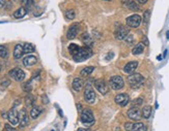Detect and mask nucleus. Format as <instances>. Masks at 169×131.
<instances>
[{
    "label": "nucleus",
    "mask_w": 169,
    "mask_h": 131,
    "mask_svg": "<svg viewBox=\"0 0 169 131\" xmlns=\"http://www.w3.org/2000/svg\"><path fill=\"white\" fill-rule=\"evenodd\" d=\"M34 102V97L31 96V95H28L26 98H25V103H26L27 106H32Z\"/></svg>",
    "instance_id": "30"
},
{
    "label": "nucleus",
    "mask_w": 169,
    "mask_h": 131,
    "mask_svg": "<svg viewBox=\"0 0 169 131\" xmlns=\"http://www.w3.org/2000/svg\"><path fill=\"white\" fill-rule=\"evenodd\" d=\"M91 55H92V52L89 47H80L79 51H78L73 57H74L75 61L81 62V61H84V60L88 59Z\"/></svg>",
    "instance_id": "1"
},
{
    "label": "nucleus",
    "mask_w": 169,
    "mask_h": 131,
    "mask_svg": "<svg viewBox=\"0 0 169 131\" xmlns=\"http://www.w3.org/2000/svg\"><path fill=\"white\" fill-rule=\"evenodd\" d=\"M52 131H54V130H52Z\"/></svg>",
    "instance_id": "46"
},
{
    "label": "nucleus",
    "mask_w": 169,
    "mask_h": 131,
    "mask_svg": "<svg viewBox=\"0 0 169 131\" xmlns=\"http://www.w3.org/2000/svg\"><path fill=\"white\" fill-rule=\"evenodd\" d=\"M114 100L116 104L120 105V106H126L129 103V101H130V97H129V95L126 94V93H120V94L115 96Z\"/></svg>",
    "instance_id": "12"
},
{
    "label": "nucleus",
    "mask_w": 169,
    "mask_h": 131,
    "mask_svg": "<svg viewBox=\"0 0 169 131\" xmlns=\"http://www.w3.org/2000/svg\"><path fill=\"white\" fill-rule=\"evenodd\" d=\"M26 14H27V9L25 8V7H20L19 9H17V11L14 12V18H16V19H21V18L26 16Z\"/></svg>",
    "instance_id": "21"
},
{
    "label": "nucleus",
    "mask_w": 169,
    "mask_h": 131,
    "mask_svg": "<svg viewBox=\"0 0 169 131\" xmlns=\"http://www.w3.org/2000/svg\"><path fill=\"white\" fill-rule=\"evenodd\" d=\"M125 128L127 131H146L147 128L143 123H126Z\"/></svg>",
    "instance_id": "6"
},
{
    "label": "nucleus",
    "mask_w": 169,
    "mask_h": 131,
    "mask_svg": "<svg viewBox=\"0 0 169 131\" xmlns=\"http://www.w3.org/2000/svg\"><path fill=\"white\" fill-rule=\"evenodd\" d=\"M9 77H12L14 80H18V82H22V80L25 79V72L20 68H14V69L9 70Z\"/></svg>",
    "instance_id": "9"
},
{
    "label": "nucleus",
    "mask_w": 169,
    "mask_h": 131,
    "mask_svg": "<svg viewBox=\"0 0 169 131\" xmlns=\"http://www.w3.org/2000/svg\"><path fill=\"white\" fill-rule=\"evenodd\" d=\"M126 22H127L128 26L131 27V28H138L140 26L141 22H142V18L139 15H133V16L127 18Z\"/></svg>",
    "instance_id": "5"
},
{
    "label": "nucleus",
    "mask_w": 169,
    "mask_h": 131,
    "mask_svg": "<svg viewBox=\"0 0 169 131\" xmlns=\"http://www.w3.org/2000/svg\"><path fill=\"white\" fill-rule=\"evenodd\" d=\"M24 54V46L21 44H16V47H15L14 49V58L16 60L20 59L22 56H23Z\"/></svg>",
    "instance_id": "18"
},
{
    "label": "nucleus",
    "mask_w": 169,
    "mask_h": 131,
    "mask_svg": "<svg viewBox=\"0 0 169 131\" xmlns=\"http://www.w3.org/2000/svg\"><path fill=\"white\" fill-rule=\"evenodd\" d=\"M143 44H144V46H147L148 44V41H147V38H146V37H143V42H142Z\"/></svg>",
    "instance_id": "39"
},
{
    "label": "nucleus",
    "mask_w": 169,
    "mask_h": 131,
    "mask_svg": "<svg viewBox=\"0 0 169 131\" xmlns=\"http://www.w3.org/2000/svg\"><path fill=\"white\" fill-rule=\"evenodd\" d=\"M126 5H127L129 8L131 9V11H139V6H138V4L134 2L133 0H128V2L126 3Z\"/></svg>",
    "instance_id": "24"
},
{
    "label": "nucleus",
    "mask_w": 169,
    "mask_h": 131,
    "mask_svg": "<svg viewBox=\"0 0 169 131\" xmlns=\"http://www.w3.org/2000/svg\"><path fill=\"white\" fill-rule=\"evenodd\" d=\"M7 119L12 126H16L19 124V113L17 112L16 107H12L9 113H7Z\"/></svg>",
    "instance_id": "8"
},
{
    "label": "nucleus",
    "mask_w": 169,
    "mask_h": 131,
    "mask_svg": "<svg viewBox=\"0 0 169 131\" xmlns=\"http://www.w3.org/2000/svg\"><path fill=\"white\" fill-rule=\"evenodd\" d=\"M141 115H142V118L148 119L150 117V115H152V106L146 105V106L143 107L142 110H141Z\"/></svg>",
    "instance_id": "22"
},
{
    "label": "nucleus",
    "mask_w": 169,
    "mask_h": 131,
    "mask_svg": "<svg viewBox=\"0 0 169 131\" xmlns=\"http://www.w3.org/2000/svg\"><path fill=\"white\" fill-rule=\"evenodd\" d=\"M81 122L85 126H92L95 124V117L90 110H84L81 113Z\"/></svg>",
    "instance_id": "3"
},
{
    "label": "nucleus",
    "mask_w": 169,
    "mask_h": 131,
    "mask_svg": "<svg viewBox=\"0 0 169 131\" xmlns=\"http://www.w3.org/2000/svg\"><path fill=\"white\" fill-rule=\"evenodd\" d=\"M42 113H43V108L41 106H33L32 110H30V117H31L32 119H36V118L40 117V115H41Z\"/></svg>",
    "instance_id": "20"
},
{
    "label": "nucleus",
    "mask_w": 169,
    "mask_h": 131,
    "mask_svg": "<svg viewBox=\"0 0 169 131\" xmlns=\"http://www.w3.org/2000/svg\"><path fill=\"white\" fill-rule=\"evenodd\" d=\"M84 100L87 103H93L95 101V92L90 85H87L84 90Z\"/></svg>",
    "instance_id": "7"
},
{
    "label": "nucleus",
    "mask_w": 169,
    "mask_h": 131,
    "mask_svg": "<svg viewBox=\"0 0 169 131\" xmlns=\"http://www.w3.org/2000/svg\"><path fill=\"white\" fill-rule=\"evenodd\" d=\"M77 131H89V130H86V129H83V128H80V129H78Z\"/></svg>",
    "instance_id": "42"
},
{
    "label": "nucleus",
    "mask_w": 169,
    "mask_h": 131,
    "mask_svg": "<svg viewBox=\"0 0 169 131\" xmlns=\"http://www.w3.org/2000/svg\"><path fill=\"white\" fill-rule=\"evenodd\" d=\"M136 1L138 2V3H140V4H144L147 2V0H136Z\"/></svg>",
    "instance_id": "38"
},
{
    "label": "nucleus",
    "mask_w": 169,
    "mask_h": 131,
    "mask_svg": "<svg viewBox=\"0 0 169 131\" xmlns=\"http://www.w3.org/2000/svg\"><path fill=\"white\" fill-rule=\"evenodd\" d=\"M5 5V0H0V8Z\"/></svg>",
    "instance_id": "37"
},
{
    "label": "nucleus",
    "mask_w": 169,
    "mask_h": 131,
    "mask_svg": "<svg viewBox=\"0 0 169 131\" xmlns=\"http://www.w3.org/2000/svg\"><path fill=\"white\" fill-rule=\"evenodd\" d=\"M3 131H16V129H15V128L12 127V125L5 124V125H4V130Z\"/></svg>",
    "instance_id": "33"
},
{
    "label": "nucleus",
    "mask_w": 169,
    "mask_h": 131,
    "mask_svg": "<svg viewBox=\"0 0 169 131\" xmlns=\"http://www.w3.org/2000/svg\"><path fill=\"white\" fill-rule=\"evenodd\" d=\"M126 41L128 42V44H132L133 42V35H128L127 37H126Z\"/></svg>",
    "instance_id": "35"
},
{
    "label": "nucleus",
    "mask_w": 169,
    "mask_h": 131,
    "mask_svg": "<svg viewBox=\"0 0 169 131\" xmlns=\"http://www.w3.org/2000/svg\"><path fill=\"white\" fill-rule=\"evenodd\" d=\"M105 1H111V0H105Z\"/></svg>",
    "instance_id": "45"
},
{
    "label": "nucleus",
    "mask_w": 169,
    "mask_h": 131,
    "mask_svg": "<svg viewBox=\"0 0 169 131\" xmlns=\"http://www.w3.org/2000/svg\"><path fill=\"white\" fill-rule=\"evenodd\" d=\"M142 102H143L142 98H138V99H136L135 101L133 102V107H137V106H139V105L142 104Z\"/></svg>",
    "instance_id": "31"
},
{
    "label": "nucleus",
    "mask_w": 169,
    "mask_h": 131,
    "mask_svg": "<svg viewBox=\"0 0 169 131\" xmlns=\"http://www.w3.org/2000/svg\"><path fill=\"white\" fill-rule=\"evenodd\" d=\"M79 49H80V47L77 46V44H72L69 46V51L71 54H72V56H74V55L79 51Z\"/></svg>",
    "instance_id": "28"
},
{
    "label": "nucleus",
    "mask_w": 169,
    "mask_h": 131,
    "mask_svg": "<svg viewBox=\"0 0 169 131\" xmlns=\"http://www.w3.org/2000/svg\"><path fill=\"white\" fill-rule=\"evenodd\" d=\"M43 101H44V103H48V101H49V100L47 99L46 96H43Z\"/></svg>",
    "instance_id": "40"
},
{
    "label": "nucleus",
    "mask_w": 169,
    "mask_h": 131,
    "mask_svg": "<svg viewBox=\"0 0 169 131\" xmlns=\"http://www.w3.org/2000/svg\"><path fill=\"white\" fill-rule=\"evenodd\" d=\"M95 89L99 91L101 94H103V95H105V94H107L108 93V86L107 84L104 82V80H97V82L95 83Z\"/></svg>",
    "instance_id": "15"
},
{
    "label": "nucleus",
    "mask_w": 169,
    "mask_h": 131,
    "mask_svg": "<svg viewBox=\"0 0 169 131\" xmlns=\"http://www.w3.org/2000/svg\"><path fill=\"white\" fill-rule=\"evenodd\" d=\"M22 3H23L24 7L26 8V7L31 6V4L33 3V0H23V2H22Z\"/></svg>",
    "instance_id": "32"
},
{
    "label": "nucleus",
    "mask_w": 169,
    "mask_h": 131,
    "mask_svg": "<svg viewBox=\"0 0 169 131\" xmlns=\"http://www.w3.org/2000/svg\"><path fill=\"white\" fill-rule=\"evenodd\" d=\"M109 86L111 89H113V90H119L125 86V82H123V79L122 77H119V75H114V77H110Z\"/></svg>",
    "instance_id": "4"
},
{
    "label": "nucleus",
    "mask_w": 169,
    "mask_h": 131,
    "mask_svg": "<svg viewBox=\"0 0 169 131\" xmlns=\"http://www.w3.org/2000/svg\"><path fill=\"white\" fill-rule=\"evenodd\" d=\"M37 62V58L33 56V55H28L23 59V64L26 67H30V66H33L34 64H36Z\"/></svg>",
    "instance_id": "17"
},
{
    "label": "nucleus",
    "mask_w": 169,
    "mask_h": 131,
    "mask_svg": "<svg viewBox=\"0 0 169 131\" xmlns=\"http://www.w3.org/2000/svg\"><path fill=\"white\" fill-rule=\"evenodd\" d=\"M75 17H76V12H75L74 9H69V11H65V18L67 20H74Z\"/></svg>",
    "instance_id": "29"
},
{
    "label": "nucleus",
    "mask_w": 169,
    "mask_h": 131,
    "mask_svg": "<svg viewBox=\"0 0 169 131\" xmlns=\"http://www.w3.org/2000/svg\"><path fill=\"white\" fill-rule=\"evenodd\" d=\"M144 51V44H142V42H139L138 44H136L134 49L132 50V53L133 55H139L141 53H143Z\"/></svg>",
    "instance_id": "23"
},
{
    "label": "nucleus",
    "mask_w": 169,
    "mask_h": 131,
    "mask_svg": "<svg viewBox=\"0 0 169 131\" xmlns=\"http://www.w3.org/2000/svg\"><path fill=\"white\" fill-rule=\"evenodd\" d=\"M143 16H144V20H143V21H144L145 24H147L148 23V19H150V11H144V15H143Z\"/></svg>",
    "instance_id": "34"
},
{
    "label": "nucleus",
    "mask_w": 169,
    "mask_h": 131,
    "mask_svg": "<svg viewBox=\"0 0 169 131\" xmlns=\"http://www.w3.org/2000/svg\"><path fill=\"white\" fill-rule=\"evenodd\" d=\"M77 107H78V110H82V105L80 104V103H78V104H77Z\"/></svg>",
    "instance_id": "41"
},
{
    "label": "nucleus",
    "mask_w": 169,
    "mask_h": 131,
    "mask_svg": "<svg viewBox=\"0 0 169 131\" xmlns=\"http://www.w3.org/2000/svg\"><path fill=\"white\" fill-rule=\"evenodd\" d=\"M19 123H20V127L21 128L26 127L29 123V118H28V115H27V112L25 108L21 110L19 113Z\"/></svg>",
    "instance_id": "14"
},
{
    "label": "nucleus",
    "mask_w": 169,
    "mask_h": 131,
    "mask_svg": "<svg viewBox=\"0 0 169 131\" xmlns=\"http://www.w3.org/2000/svg\"><path fill=\"white\" fill-rule=\"evenodd\" d=\"M16 1H18V2H23V0H16Z\"/></svg>",
    "instance_id": "43"
},
{
    "label": "nucleus",
    "mask_w": 169,
    "mask_h": 131,
    "mask_svg": "<svg viewBox=\"0 0 169 131\" xmlns=\"http://www.w3.org/2000/svg\"><path fill=\"white\" fill-rule=\"evenodd\" d=\"M80 31V24L79 23H75L73 24L72 26L70 27L69 30L67 32V39H74L75 37L78 35V32Z\"/></svg>",
    "instance_id": "11"
},
{
    "label": "nucleus",
    "mask_w": 169,
    "mask_h": 131,
    "mask_svg": "<svg viewBox=\"0 0 169 131\" xmlns=\"http://www.w3.org/2000/svg\"><path fill=\"white\" fill-rule=\"evenodd\" d=\"M24 53H26V54H30V53H33L35 51L33 44H24Z\"/></svg>",
    "instance_id": "26"
},
{
    "label": "nucleus",
    "mask_w": 169,
    "mask_h": 131,
    "mask_svg": "<svg viewBox=\"0 0 169 131\" xmlns=\"http://www.w3.org/2000/svg\"><path fill=\"white\" fill-rule=\"evenodd\" d=\"M1 85L3 86V87H6V86H9V80H6V79L1 80Z\"/></svg>",
    "instance_id": "36"
},
{
    "label": "nucleus",
    "mask_w": 169,
    "mask_h": 131,
    "mask_svg": "<svg viewBox=\"0 0 169 131\" xmlns=\"http://www.w3.org/2000/svg\"><path fill=\"white\" fill-rule=\"evenodd\" d=\"M128 82L132 88H139L144 83V77L140 74H133L129 75Z\"/></svg>",
    "instance_id": "2"
},
{
    "label": "nucleus",
    "mask_w": 169,
    "mask_h": 131,
    "mask_svg": "<svg viewBox=\"0 0 169 131\" xmlns=\"http://www.w3.org/2000/svg\"><path fill=\"white\" fill-rule=\"evenodd\" d=\"M93 70H95V67L87 66V67H85V68H83L81 70V75H82V77H88L90 74H92Z\"/></svg>",
    "instance_id": "25"
},
{
    "label": "nucleus",
    "mask_w": 169,
    "mask_h": 131,
    "mask_svg": "<svg viewBox=\"0 0 169 131\" xmlns=\"http://www.w3.org/2000/svg\"><path fill=\"white\" fill-rule=\"evenodd\" d=\"M0 70H1V64H0Z\"/></svg>",
    "instance_id": "44"
},
{
    "label": "nucleus",
    "mask_w": 169,
    "mask_h": 131,
    "mask_svg": "<svg viewBox=\"0 0 169 131\" xmlns=\"http://www.w3.org/2000/svg\"><path fill=\"white\" fill-rule=\"evenodd\" d=\"M7 56H9V51L4 46H1L0 44V57L3 58V59H6Z\"/></svg>",
    "instance_id": "27"
},
{
    "label": "nucleus",
    "mask_w": 169,
    "mask_h": 131,
    "mask_svg": "<svg viewBox=\"0 0 169 131\" xmlns=\"http://www.w3.org/2000/svg\"><path fill=\"white\" fill-rule=\"evenodd\" d=\"M137 67H138V62L137 61H131V62H129L125 65V68H123V70H125L126 74H133Z\"/></svg>",
    "instance_id": "16"
},
{
    "label": "nucleus",
    "mask_w": 169,
    "mask_h": 131,
    "mask_svg": "<svg viewBox=\"0 0 169 131\" xmlns=\"http://www.w3.org/2000/svg\"><path fill=\"white\" fill-rule=\"evenodd\" d=\"M127 116L129 119L133 121H138L141 119L142 115H141V110L138 107H131L127 112Z\"/></svg>",
    "instance_id": "10"
},
{
    "label": "nucleus",
    "mask_w": 169,
    "mask_h": 131,
    "mask_svg": "<svg viewBox=\"0 0 169 131\" xmlns=\"http://www.w3.org/2000/svg\"><path fill=\"white\" fill-rule=\"evenodd\" d=\"M128 35H129V29L127 28V27L122 26V25L118 26L117 29L115 30V37H116L118 40L125 39Z\"/></svg>",
    "instance_id": "13"
},
{
    "label": "nucleus",
    "mask_w": 169,
    "mask_h": 131,
    "mask_svg": "<svg viewBox=\"0 0 169 131\" xmlns=\"http://www.w3.org/2000/svg\"><path fill=\"white\" fill-rule=\"evenodd\" d=\"M83 85H84V80L80 79V77H76V79H74V80H73V89L77 92H79L82 89Z\"/></svg>",
    "instance_id": "19"
}]
</instances>
